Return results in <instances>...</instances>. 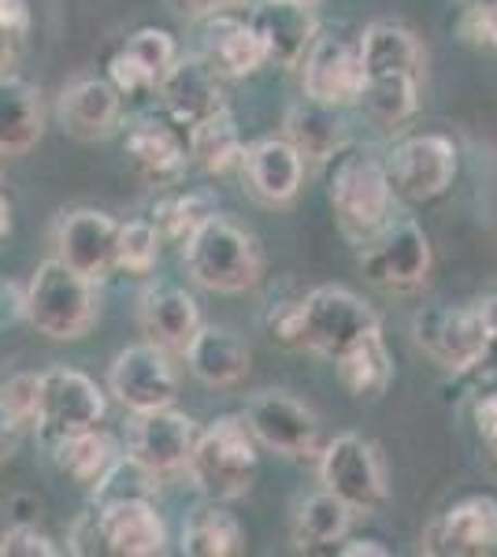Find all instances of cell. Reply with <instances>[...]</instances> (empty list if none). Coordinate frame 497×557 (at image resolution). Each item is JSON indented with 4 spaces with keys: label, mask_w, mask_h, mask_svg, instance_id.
Segmentation results:
<instances>
[{
    "label": "cell",
    "mask_w": 497,
    "mask_h": 557,
    "mask_svg": "<svg viewBox=\"0 0 497 557\" xmlns=\"http://www.w3.org/2000/svg\"><path fill=\"white\" fill-rule=\"evenodd\" d=\"M57 115L63 131L78 141H101L108 134H115L123 115V97L115 94V86L101 75H83L75 83L63 86Z\"/></svg>",
    "instance_id": "cell-23"
},
{
    "label": "cell",
    "mask_w": 497,
    "mask_h": 557,
    "mask_svg": "<svg viewBox=\"0 0 497 557\" xmlns=\"http://www.w3.org/2000/svg\"><path fill=\"white\" fill-rule=\"evenodd\" d=\"M123 49L149 71L152 83H160L164 71L178 60V41H175V34L164 30V26H141V30H134L131 38L123 41Z\"/></svg>",
    "instance_id": "cell-38"
},
{
    "label": "cell",
    "mask_w": 497,
    "mask_h": 557,
    "mask_svg": "<svg viewBox=\"0 0 497 557\" xmlns=\"http://www.w3.org/2000/svg\"><path fill=\"white\" fill-rule=\"evenodd\" d=\"M360 52V67H364V78L372 75H409L423 83V41L412 26L397 23V20H378L372 26H364L357 41Z\"/></svg>",
    "instance_id": "cell-27"
},
{
    "label": "cell",
    "mask_w": 497,
    "mask_h": 557,
    "mask_svg": "<svg viewBox=\"0 0 497 557\" xmlns=\"http://www.w3.org/2000/svg\"><path fill=\"white\" fill-rule=\"evenodd\" d=\"M475 312H479V320H483V327H486V338H497V294L475 301Z\"/></svg>",
    "instance_id": "cell-51"
},
{
    "label": "cell",
    "mask_w": 497,
    "mask_h": 557,
    "mask_svg": "<svg viewBox=\"0 0 497 557\" xmlns=\"http://www.w3.org/2000/svg\"><path fill=\"white\" fill-rule=\"evenodd\" d=\"M378 323V312L349 286H315L301 294V349H312L327 361L346 354Z\"/></svg>",
    "instance_id": "cell-9"
},
{
    "label": "cell",
    "mask_w": 497,
    "mask_h": 557,
    "mask_svg": "<svg viewBox=\"0 0 497 557\" xmlns=\"http://www.w3.org/2000/svg\"><path fill=\"white\" fill-rule=\"evenodd\" d=\"M460 38L479 52H497V0H460Z\"/></svg>",
    "instance_id": "cell-39"
},
{
    "label": "cell",
    "mask_w": 497,
    "mask_h": 557,
    "mask_svg": "<svg viewBox=\"0 0 497 557\" xmlns=\"http://www.w3.org/2000/svg\"><path fill=\"white\" fill-rule=\"evenodd\" d=\"M352 509L338 494L315 491L309 498L297 502L294 509V546L305 554H334V546L349 535L352 528Z\"/></svg>",
    "instance_id": "cell-30"
},
{
    "label": "cell",
    "mask_w": 497,
    "mask_h": 557,
    "mask_svg": "<svg viewBox=\"0 0 497 557\" xmlns=\"http://www.w3.org/2000/svg\"><path fill=\"white\" fill-rule=\"evenodd\" d=\"M186 272L201 290L246 294L264 278V249L252 231L215 212L183 246Z\"/></svg>",
    "instance_id": "cell-4"
},
{
    "label": "cell",
    "mask_w": 497,
    "mask_h": 557,
    "mask_svg": "<svg viewBox=\"0 0 497 557\" xmlns=\"http://www.w3.org/2000/svg\"><path fill=\"white\" fill-rule=\"evenodd\" d=\"M115 238H120V220L104 209H71L52 227L57 260L94 283L115 272Z\"/></svg>",
    "instance_id": "cell-16"
},
{
    "label": "cell",
    "mask_w": 497,
    "mask_h": 557,
    "mask_svg": "<svg viewBox=\"0 0 497 557\" xmlns=\"http://www.w3.org/2000/svg\"><path fill=\"white\" fill-rule=\"evenodd\" d=\"M101 317L97 283L63 260H41L23 290V320L52 343H78Z\"/></svg>",
    "instance_id": "cell-3"
},
{
    "label": "cell",
    "mask_w": 497,
    "mask_h": 557,
    "mask_svg": "<svg viewBox=\"0 0 497 557\" xmlns=\"http://www.w3.org/2000/svg\"><path fill=\"white\" fill-rule=\"evenodd\" d=\"M497 550V498L464 494L423 528L420 554L431 557H483Z\"/></svg>",
    "instance_id": "cell-14"
},
{
    "label": "cell",
    "mask_w": 497,
    "mask_h": 557,
    "mask_svg": "<svg viewBox=\"0 0 497 557\" xmlns=\"http://www.w3.org/2000/svg\"><path fill=\"white\" fill-rule=\"evenodd\" d=\"M468 375L475 380L479 394H497V338H486L483 354H479V361Z\"/></svg>",
    "instance_id": "cell-46"
},
{
    "label": "cell",
    "mask_w": 497,
    "mask_h": 557,
    "mask_svg": "<svg viewBox=\"0 0 497 557\" xmlns=\"http://www.w3.org/2000/svg\"><path fill=\"white\" fill-rule=\"evenodd\" d=\"M249 23L264 45L268 67H297L320 34L312 4H297V0H260Z\"/></svg>",
    "instance_id": "cell-20"
},
{
    "label": "cell",
    "mask_w": 497,
    "mask_h": 557,
    "mask_svg": "<svg viewBox=\"0 0 497 557\" xmlns=\"http://www.w3.org/2000/svg\"><path fill=\"white\" fill-rule=\"evenodd\" d=\"M297 67H301V89L309 101L331 108L357 104L360 86H364V67H360V52L352 41L320 30Z\"/></svg>",
    "instance_id": "cell-18"
},
{
    "label": "cell",
    "mask_w": 497,
    "mask_h": 557,
    "mask_svg": "<svg viewBox=\"0 0 497 557\" xmlns=\"http://www.w3.org/2000/svg\"><path fill=\"white\" fill-rule=\"evenodd\" d=\"M26 34H30L26 0H0V71H8V64L20 57Z\"/></svg>",
    "instance_id": "cell-40"
},
{
    "label": "cell",
    "mask_w": 497,
    "mask_h": 557,
    "mask_svg": "<svg viewBox=\"0 0 497 557\" xmlns=\"http://www.w3.org/2000/svg\"><path fill=\"white\" fill-rule=\"evenodd\" d=\"M260 446L252 438L241 412H223L212 424L197 431L194 454L186 461V475L208 502L246 498L260 472Z\"/></svg>",
    "instance_id": "cell-2"
},
{
    "label": "cell",
    "mask_w": 497,
    "mask_h": 557,
    "mask_svg": "<svg viewBox=\"0 0 497 557\" xmlns=\"http://www.w3.org/2000/svg\"><path fill=\"white\" fill-rule=\"evenodd\" d=\"M315 472H320L323 491L338 494L352 513H375L386 506L390 487H386V469L375 443H368L357 431L334 435L331 443L315 454Z\"/></svg>",
    "instance_id": "cell-7"
},
{
    "label": "cell",
    "mask_w": 497,
    "mask_h": 557,
    "mask_svg": "<svg viewBox=\"0 0 497 557\" xmlns=\"http://www.w3.org/2000/svg\"><path fill=\"white\" fill-rule=\"evenodd\" d=\"M472 420H475L479 443L486 446L490 461L497 465V394H479L475 406H472Z\"/></svg>",
    "instance_id": "cell-45"
},
{
    "label": "cell",
    "mask_w": 497,
    "mask_h": 557,
    "mask_svg": "<svg viewBox=\"0 0 497 557\" xmlns=\"http://www.w3.org/2000/svg\"><path fill=\"white\" fill-rule=\"evenodd\" d=\"M157 487L160 480H152L131 454H120L108 465L101 480L89 487V494H94V506H101V502H115V498H152Z\"/></svg>",
    "instance_id": "cell-37"
},
{
    "label": "cell",
    "mask_w": 497,
    "mask_h": 557,
    "mask_svg": "<svg viewBox=\"0 0 497 557\" xmlns=\"http://www.w3.org/2000/svg\"><path fill=\"white\" fill-rule=\"evenodd\" d=\"M246 424L257 446L290 457V461H312L320 454V417L309 401L290 391H260L246 401Z\"/></svg>",
    "instance_id": "cell-10"
},
{
    "label": "cell",
    "mask_w": 497,
    "mask_h": 557,
    "mask_svg": "<svg viewBox=\"0 0 497 557\" xmlns=\"http://www.w3.org/2000/svg\"><path fill=\"white\" fill-rule=\"evenodd\" d=\"M220 212V197L212 190H183V186H167L164 197H157L149 220L152 227L160 231V238L171 242V246L183 249L189 235H194L201 223H208Z\"/></svg>",
    "instance_id": "cell-34"
},
{
    "label": "cell",
    "mask_w": 497,
    "mask_h": 557,
    "mask_svg": "<svg viewBox=\"0 0 497 557\" xmlns=\"http://www.w3.org/2000/svg\"><path fill=\"white\" fill-rule=\"evenodd\" d=\"M49 450H52L57 469L67 475V480L83 483V487H94V483L108 472V465L123 454L120 443H115V435H108L101 424L75 431V435H63L57 443H49Z\"/></svg>",
    "instance_id": "cell-33"
},
{
    "label": "cell",
    "mask_w": 497,
    "mask_h": 557,
    "mask_svg": "<svg viewBox=\"0 0 497 557\" xmlns=\"http://www.w3.org/2000/svg\"><path fill=\"white\" fill-rule=\"evenodd\" d=\"M178 550L189 557H238L246 554V528L231 513L227 502H208L186 517Z\"/></svg>",
    "instance_id": "cell-31"
},
{
    "label": "cell",
    "mask_w": 497,
    "mask_h": 557,
    "mask_svg": "<svg viewBox=\"0 0 497 557\" xmlns=\"http://www.w3.org/2000/svg\"><path fill=\"white\" fill-rule=\"evenodd\" d=\"M415 346L446 372L468 375L486 346V327L475 305H427L412 317Z\"/></svg>",
    "instance_id": "cell-12"
},
{
    "label": "cell",
    "mask_w": 497,
    "mask_h": 557,
    "mask_svg": "<svg viewBox=\"0 0 497 557\" xmlns=\"http://www.w3.org/2000/svg\"><path fill=\"white\" fill-rule=\"evenodd\" d=\"M20 438H23V420L0 398V465L12 461L15 450H20Z\"/></svg>",
    "instance_id": "cell-47"
},
{
    "label": "cell",
    "mask_w": 497,
    "mask_h": 557,
    "mask_svg": "<svg viewBox=\"0 0 497 557\" xmlns=\"http://www.w3.org/2000/svg\"><path fill=\"white\" fill-rule=\"evenodd\" d=\"M45 134V97L23 75L0 71V157H26Z\"/></svg>",
    "instance_id": "cell-26"
},
{
    "label": "cell",
    "mask_w": 497,
    "mask_h": 557,
    "mask_svg": "<svg viewBox=\"0 0 497 557\" xmlns=\"http://www.w3.org/2000/svg\"><path fill=\"white\" fill-rule=\"evenodd\" d=\"M341 386L352 394L357 401H378L394 383V357L386 349L383 338V323L368 331L364 338H357L346 354L334 357Z\"/></svg>",
    "instance_id": "cell-29"
},
{
    "label": "cell",
    "mask_w": 497,
    "mask_h": 557,
    "mask_svg": "<svg viewBox=\"0 0 497 557\" xmlns=\"http://www.w3.org/2000/svg\"><path fill=\"white\" fill-rule=\"evenodd\" d=\"M334 554L338 557H390V546H383L378 539H341L338 546H334Z\"/></svg>",
    "instance_id": "cell-50"
},
{
    "label": "cell",
    "mask_w": 497,
    "mask_h": 557,
    "mask_svg": "<svg viewBox=\"0 0 497 557\" xmlns=\"http://www.w3.org/2000/svg\"><path fill=\"white\" fill-rule=\"evenodd\" d=\"M357 104L383 127H405L420 112V78L409 75H372L360 86Z\"/></svg>",
    "instance_id": "cell-35"
},
{
    "label": "cell",
    "mask_w": 497,
    "mask_h": 557,
    "mask_svg": "<svg viewBox=\"0 0 497 557\" xmlns=\"http://www.w3.org/2000/svg\"><path fill=\"white\" fill-rule=\"evenodd\" d=\"M297 4H315V0H297Z\"/></svg>",
    "instance_id": "cell-53"
},
{
    "label": "cell",
    "mask_w": 497,
    "mask_h": 557,
    "mask_svg": "<svg viewBox=\"0 0 497 557\" xmlns=\"http://www.w3.org/2000/svg\"><path fill=\"white\" fill-rule=\"evenodd\" d=\"M67 554H78V557H97V554H104L101 532H97L94 506H89L86 513H78V520L71 524V532H67Z\"/></svg>",
    "instance_id": "cell-44"
},
{
    "label": "cell",
    "mask_w": 497,
    "mask_h": 557,
    "mask_svg": "<svg viewBox=\"0 0 497 557\" xmlns=\"http://www.w3.org/2000/svg\"><path fill=\"white\" fill-rule=\"evenodd\" d=\"M186 146L189 164H197L208 175H227L234 168H241V157H246V141H241L238 120H234L231 108H220L197 127H189Z\"/></svg>",
    "instance_id": "cell-32"
},
{
    "label": "cell",
    "mask_w": 497,
    "mask_h": 557,
    "mask_svg": "<svg viewBox=\"0 0 497 557\" xmlns=\"http://www.w3.org/2000/svg\"><path fill=\"white\" fill-rule=\"evenodd\" d=\"M197 23H201V57L220 78H249L268 67L264 45L249 20L234 12H215Z\"/></svg>",
    "instance_id": "cell-21"
},
{
    "label": "cell",
    "mask_w": 497,
    "mask_h": 557,
    "mask_svg": "<svg viewBox=\"0 0 497 557\" xmlns=\"http://www.w3.org/2000/svg\"><path fill=\"white\" fill-rule=\"evenodd\" d=\"M160 249H164V238H160V231L152 227L149 215L120 223V238H115V272H126V275L157 272Z\"/></svg>",
    "instance_id": "cell-36"
},
{
    "label": "cell",
    "mask_w": 497,
    "mask_h": 557,
    "mask_svg": "<svg viewBox=\"0 0 497 557\" xmlns=\"http://www.w3.org/2000/svg\"><path fill=\"white\" fill-rule=\"evenodd\" d=\"M223 83L227 78L215 75L201 52H194V57L178 52V60L164 71V78H160L152 94L160 101V112L175 127L189 131L201 120H208V115L220 112V108H227V89H223Z\"/></svg>",
    "instance_id": "cell-15"
},
{
    "label": "cell",
    "mask_w": 497,
    "mask_h": 557,
    "mask_svg": "<svg viewBox=\"0 0 497 557\" xmlns=\"http://www.w3.org/2000/svg\"><path fill=\"white\" fill-rule=\"evenodd\" d=\"M57 554L60 546L38 524H26V520L12 524L0 535V557H57Z\"/></svg>",
    "instance_id": "cell-42"
},
{
    "label": "cell",
    "mask_w": 497,
    "mask_h": 557,
    "mask_svg": "<svg viewBox=\"0 0 497 557\" xmlns=\"http://www.w3.org/2000/svg\"><path fill=\"white\" fill-rule=\"evenodd\" d=\"M94 506V502H89ZM104 554L115 557H157L167 550V524L152 498H115L94 506Z\"/></svg>",
    "instance_id": "cell-19"
},
{
    "label": "cell",
    "mask_w": 497,
    "mask_h": 557,
    "mask_svg": "<svg viewBox=\"0 0 497 557\" xmlns=\"http://www.w3.org/2000/svg\"><path fill=\"white\" fill-rule=\"evenodd\" d=\"M164 4L175 15H183V20H204V15H215V12H231L241 0H164Z\"/></svg>",
    "instance_id": "cell-48"
},
{
    "label": "cell",
    "mask_w": 497,
    "mask_h": 557,
    "mask_svg": "<svg viewBox=\"0 0 497 557\" xmlns=\"http://www.w3.org/2000/svg\"><path fill=\"white\" fill-rule=\"evenodd\" d=\"M123 149L131 168L152 186H178L189 172V146L186 131L175 127L164 112L138 115V120L126 127Z\"/></svg>",
    "instance_id": "cell-17"
},
{
    "label": "cell",
    "mask_w": 497,
    "mask_h": 557,
    "mask_svg": "<svg viewBox=\"0 0 497 557\" xmlns=\"http://www.w3.org/2000/svg\"><path fill=\"white\" fill-rule=\"evenodd\" d=\"M108 412V398L97 386L94 375L78 372V368L57 364L45 368L38 375V412H34V431L45 446L57 443L63 435L97 428Z\"/></svg>",
    "instance_id": "cell-8"
},
{
    "label": "cell",
    "mask_w": 497,
    "mask_h": 557,
    "mask_svg": "<svg viewBox=\"0 0 497 557\" xmlns=\"http://www.w3.org/2000/svg\"><path fill=\"white\" fill-rule=\"evenodd\" d=\"M23 320V290L8 278H0V327Z\"/></svg>",
    "instance_id": "cell-49"
},
{
    "label": "cell",
    "mask_w": 497,
    "mask_h": 557,
    "mask_svg": "<svg viewBox=\"0 0 497 557\" xmlns=\"http://www.w3.org/2000/svg\"><path fill=\"white\" fill-rule=\"evenodd\" d=\"M0 398H4L8 406H12L15 417L23 420V428H30L34 424V412H38V375H34V372L12 375Z\"/></svg>",
    "instance_id": "cell-43"
},
{
    "label": "cell",
    "mask_w": 497,
    "mask_h": 557,
    "mask_svg": "<svg viewBox=\"0 0 497 557\" xmlns=\"http://www.w3.org/2000/svg\"><path fill=\"white\" fill-rule=\"evenodd\" d=\"M283 138L290 141L305 160L327 164L334 152H341L349 146V123H346V115H341V108L301 97L297 104L286 108Z\"/></svg>",
    "instance_id": "cell-28"
},
{
    "label": "cell",
    "mask_w": 497,
    "mask_h": 557,
    "mask_svg": "<svg viewBox=\"0 0 497 557\" xmlns=\"http://www.w3.org/2000/svg\"><path fill=\"white\" fill-rule=\"evenodd\" d=\"M12 231V201L4 197V190H0V238Z\"/></svg>",
    "instance_id": "cell-52"
},
{
    "label": "cell",
    "mask_w": 497,
    "mask_h": 557,
    "mask_svg": "<svg viewBox=\"0 0 497 557\" xmlns=\"http://www.w3.org/2000/svg\"><path fill=\"white\" fill-rule=\"evenodd\" d=\"M241 175L257 201L264 205H290L305 186V157L286 138H260L246 146Z\"/></svg>",
    "instance_id": "cell-22"
},
{
    "label": "cell",
    "mask_w": 497,
    "mask_h": 557,
    "mask_svg": "<svg viewBox=\"0 0 497 557\" xmlns=\"http://www.w3.org/2000/svg\"><path fill=\"white\" fill-rule=\"evenodd\" d=\"M197 431H201V424L175 406L138 412L131 424V446H126V454H131L152 480H175V475L186 472V461L197 443Z\"/></svg>",
    "instance_id": "cell-13"
},
{
    "label": "cell",
    "mask_w": 497,
    "mask_h": 557,
    "mask_svg": "<svg viewBox=\"0 0 497 557\" xmlns=\"http://www.w3.org/2000/svg\"><path fill=\"white\" fill-rule=\"evenodd\" d=\"M360 253V272L372 286L386 294H415L427 286L431 268H435V249H431L427 231L415 220H390L375 238H368Z\"/></svg>",
    "instance_id": "cell-6"
},
{
    "label": "cell",
    "mask_w": 497,
    "mask_h": 557,
    "mask_svg": "<svg viewBox=\"0 0 497 557\" xmlns=\"http://www.w3.org/2000/svg\"><path fill=\"white\" fill-rule=\"evenodd\" d=\"M386 175H390V190L397 201L409 205H431L438 197L453 190L460 172V152L453 138L435 131L405 134L390 149L383 152Z\"/></svg>",
    "instance_id": "cell-5"
},
{
    "label": "cell",
    "mask_w": 497,
    "mask_h": 557,
    "mask_svg": "<svg viewBox=\"0 0 497 557\" xmlns=\"http://www.w3.org/2000/svg\"><path fill=\"white\" fill-rule=\"evenodd\" d=\"M264 327L278 346L301 349V294L297 298H271L264 312Z\"/></svg>",
    "instance_id": "cell-41"
},
{
    "label": "cell",
    "mask_w": 497,
    "mask_h": 557,
    "mask_svg": "<svg viewBox=\"0 0 497 557\" xmlns=\"http://www.w3.org/2000/svg\"><path fill=\"white\" fill-rule=\"evenodd\" d=\"M108 394H115V401L134 417L175 406L178 372L171 364V354L152 343H134L120 349L112 368H108Z\"/></svg>",
    "instance_id": "cell-11"
},
{
    "label": "cell",
    "mask_w": 497,
    "mask_h": 557,
    "mask_svg": "<svg viewBox=\"0 0 497 557\" xmlns=\"http://www.w3.org/2000/svg\"><path fill=\"white\" fill-rule=\"evenodd\" d=\"M141 335L146 343L167 349L171 357L186 354L189 338L201 327V305L183 286H149L138 305Z\"/></svg>",
    "instance_id": "cell-24"
},
{
    "label": "cell",
    "mask_w": 497,
    "mask_h": 557,
    "mask_svg": "<svg viewBox=\"0 0 497 557\" xmlns=\"http://www.w3.org/2000/svg\"><path fill=\"white\" fill-rule=\"evenodd\" d=\"M183 357H186L189 372H194L204 386H215V391L238 386L252 368L249 343L238 335V331L220 327V323H201L197 335L189 338Z\"/></svg>",
    "instance_id": "cell-25"
},
{
    "label": "cell",
    "mask_w": 497,
    "mask_h": 557,
    "mask_svg": "<svg viewBox=\"0 0 497 557\" xmlns=\"http://www.w3.org/2000/svg\"><path fill=\"white\" fill-rule=\"evenodd\" d=\"M327 197L341 238L364 246L394 220V190L386 160L375 146H346L327 160Z\"/></svg>",
    "instance_id": "cell-1"
}]
</instances>
